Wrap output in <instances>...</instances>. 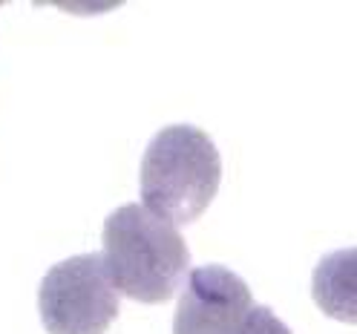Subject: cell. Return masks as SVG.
Returning <instances> with one entry per match:
<instances>
[{
	"label": "cell",
	"mask_w": 357,
	"mask_h": 334,
	"mask_svg": "<svg viewBox=\"0 0 357 334\" xmlns=\"http://www.w3.org/2000/svg\"><path fill=\"white\" fill-rule=\"evenodd\" d=\"M101 242L109 282L119 294L139 303H167L190 265L178 228L144 205H124L109 213Z\"/></svg>",
	"instance_id": "6da1fadb"
},
{
	"label": "cell",
	"mask_w": 357,
	"mask_h": 334,
	"mask_svg": "<svg viewBox=\"0 0 357 334\" xmlns=\"http://www.w3.org/2000/svg\"><path fill=\"white\" fill-rule=\"evenodd\" d=\"M222 159L205 130L170 124L155 132L142 159V202L173 225L199 219L219 190Z\"/></svg>",
	"instance_id": "7a4b0ae2"
},
{
	"label": "cell",
	"mask_w": 357,
	"mask_h": 334,
	"mask_svg": "<svg viewBox=\"0 0 357 334\" xmlns=\"http://www.w3.org/2000/svg\"><path fill=\"white\" fill-rule=\"evenodd\" d=\"M38 311L50 334H104L119 314V294L101 254L70 257L47 271Z\"/></svg>",
	"instance_id": "3957f363"
},
{
	"label": "cell",
	"mask_w": 357,
	"mask_h": 334,
	"mask_svg": "<svg viewBox=\"0 0 357 334\" xmlns=\"http://www.w3.org/2000/svg\"><path fill=\"white\" fill-rule=\"evenodd\" d=\"M254 308L251 288L225 265L193 268L176 305L173 334H239Z\"/></svg>",
	"instance_id": "277c9868"
},
{
	"label": "cell",
	"mask_w": 357,
	"mask_h": 334,
	"mask_svg": "<svg viewBox=\"0 0 357 334\" xmlns=\"http://www.w3.org/2000/svg\"><path fill=\"white\" fill-rule=\"evenodd\" d=\"M311 297L323 314L357 326V248L334 251L317 262Z\"/></svg>",
	"instance_id": "5b68a950"
},
{
	"label": "cell",
	"mask_w": 357,
	"mask_h": 334,
	"mask_svg": "<svg viewBox=\"0 0 357 334\" xmlns=\"http://www.w3.org/2000/svg\"><path fill=\"white\" fill-rule=\"evenodd\" d=\"M239 334H291V331L268 305H254Z\"/></svg>",
	"instance_id": "8992f818"
}]
</instances>
